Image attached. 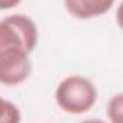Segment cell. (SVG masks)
Here are the masks:
<instances>
[{"mask_svg":"<svg viewBox=\"0 0 123 123\" xmlns=\"http://www.w3.org/2000/svg\"><path fill=\"white\" fill-rule=\"evenodd\" d=\"M39 40L36 23L25 14H12L0 20V52L12 47H25L33 52Z\"/></svg>","mask_w":123,"mask_h":123,"instance_id":"7a4b0ae2","label":"cell"},{"mask_svg":"<svg viewBox=\"0 0 123 123\" xmlns=\"http://www.w3.org/2000/svg\"><path fill=\"white\" fill-rule=\"evenodd\" d=\"M115 4V0H64L66 10L76 19L87 20L106 14Z\"/></svg>","mask_w":123,"mask_h":123,"instance_id":"277c9868","label":"cell"},{"mask_svg":"<svg viewBox=\"0 0 123 123\" xmlns=\"http://www.w3.org/2000/svg\"><path fill=\"white\" fill-rule=\"evenodd\" d=\"M97 100V90L83 76L73 74L62 80L56 89V102L62 110L70 115L86 113Z\"/></svg>","mask_w":123,"mask_h":123,"instance_id":"6da1fadb","label":"cell"},{"mask_svg":"<svg viewBox=\"0 0 123 123\" xmlns=\"http://www.w3.org/2000/svg\"><path fill=\"white\" fill-rule=\"evenodd\" d=\"M116 22H117L119 27L123 30V1L119 4V7H117V12H116Z\"/></svg>","mask_w":123,"mask_h":123,"instance_id":"ba28073f","label":"cell"},{"mask_svg":"<svg viewBox=\"0 0 123 123\" xmlns=\"http://www.w3.org/2000/svg\"><path fill=\"white\" fill-rule=\"evenodd\" d=\"M31 70L29 52L20 46H12L0 52V83L17 86L23 83Z\"/></svg>","mask_w":123,"mask_h":123,"instance_id":"3957f363","label":"cell"},{"mask_svg":"<svg viewBox=\"0 0 123 123\" xmlns=\"http://www.w3.org/2000/svg\"><path fill=\"white\" fill-rule=\"evenodd\" d=\"M22 120V115H20V110L19 107L0 97V123H20Z\"/></svg>","mask_w":123,"mask_h":123,"instance_id":"5b68a950","label":"cell"},{"mask_svg":"<svg viewBox=\"0 0 123 123\" xmlns=\"http://www.w3.org/2000/svg\"><path fill=\"white\" fill-rule=\"evenodd\" d=\"M107 117L110 123H123V93L115 94L109 100Z\"/></svg>","mask_w":123,"mask_h":123,"instance_id":"8992f818","label":"cell"},{"mask_svg":"<svg viewBox=\"0 0 123 123\" xmlns=\"http://www.w3.org/2000/svg\"><path fill=\"white\" fill-rule=\"evenodd\" d=\"M22 0H0V10H10L16 7Z\"/></svg>","mask_w":123,"mask_h":123,"instance_id":"52a82bcc","label":"cell"},{"mask_svg":"<svg viewBox=\"0 0 123 123\" xmlns=\"http://www.w3.org/2000/svg\"><path fill=\"white\" fill-rule=\"evenodd\" d=\"M80 123H105L103 120H97V119H89V120H83Z\"/></svg>","mask_w":123,"mask_h":123,"instance_id":"9c48e42d","label":"cell"}]
</instances>
